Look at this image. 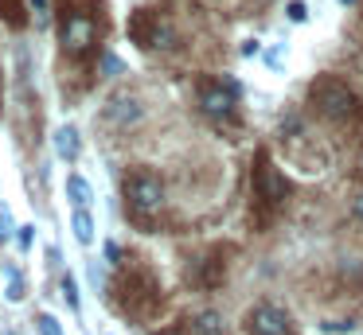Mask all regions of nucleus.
<instances>
[{"mask_svg": "<svg viewBox=\"0 0 363 335\" xmlns=\"http://www.w3.org/2000/svg\"><path fill=\"white\" fill-rule=\"evenodd\" d=\"M308 101L316 106V113L328 117V121H352L355 113H359V98H355V90L344 82V78H316L313 90H308Z\"/></svg>", "mask_w": 363, "mask_h": 335, "instance_id": "nucleus-1", "label": "nucleus"}, {"mask_svg": "<svg viewBox=\"0 0 363 335\" xmlns=\"http://www.w3.org/2000/svg\"><path fill=\"white\" fill-rule=\"evenodd\" d=\"M125 199L133 203L137 215H157L160 207H164V183H160L157 171H133V176L125 179Z\"/></svg>", "mask_w": 363, "mask_h": 335, "instance_id": "nucleus-2", "label": "nucleus"}, {"mask_svg": "<svg viewBox=\"0 0 363 335\" xmlns=\"http://www.w3.org/2000/svg\"><path fill=\"white\" fill-rule=\"evenodd\" d=\"M238 86L235 82H203L199 86V106H203L207 117H215V121H227L230 113H235L238 106Z\"/></svg>", "mask_w": 363, "mask_h": 335, "instance_id": "nucleus-3", "label": "nucleus"}, {"mask_svg": "<svg viewBox=\"0 0 363 335\" xmlns=\"http://www.w3.org/2000/svg\"><path fill=\"white\" fill-rule=\"evenodd\" d=\"M250 331L254 335H293V319L281 304L262 300V304H254V312H250Z\"/></svg>", "mask_w": 363, "mask_h": 335, "instance_id": "nucleus-4", "label": "nucleus"}, {"mask_svg": "<svg viewBox=\"0 0 363 335\" xmlns=\"http://www.w3.org/2000/svg\"><path fill=\"white\" fill-rule=\"evenodd\" d=\"M141 113H145V106L137 101V93H129V90L110 93V98H106V109H102V117H106L110 125H118V129L137 125V121H141Z\"/></svg>", "mask_w": 363, "mask_h": 335, "instance_id": "nucleus-5", "label": "nucleus"}, {"mask_svg": "<svg viewBox=\"0 0 363 335\" xmlns=\"http://www.w3.org/2000/svg\"><path fill=\"white\" fill-rule=\"evenodd\" d=\"M129 31H133L137 47H168V43H172V31H168V23L157 20L152 12H137L133 23H129Z\"/></svg>", "mask_w": 363, "mask_h": 335, "instance_id": "nucleus-6", "label": "nucleus"}, {"mask_svg": "<svg viewBox=\"0 0 363 335\" xmlns=\"http://www.w3.org/2000/svg\"><path fill=\"white\" fill-rule=\"evenodd\" d=\"M63 43H67V51H86L90 43H94V20H90L86 12H71L67 16V23H63Z\"/></svg>", "mask_w": 363, "mask_h": 335, "instance_id": "nucleus-7", "label": "nucleus"}, {"mask_svg": "<svg viewBox=\"0 0 363 335\" xmlns=\"http://www.w3.org/2000/svg\"><path fill=\"white\" fill-rule=\"evenodd\" d=\"M258 183H262V195H269V199H285V195H289V183L281 179V171H277L274 164H262Z\"/></svg>", "mask_w": 363, "mask_h": 335, "instance_id": "nucleus-8", "label": "nucleus"}, {"mask_svg": "<svg viewBox=\"0 0 363 335\" xmlns=\"http://www.w3.org/2000/svg\"><path fill=\"white\" fill-rule=\"evenodd\" d=\"M71 230H74V238H79V246H90V242L98 238V234H94V215H90V207H74Z\"/></svg>", "mask_w": 363, "mask_h": 335, "instance_id": "nucleus-9", "label": "nucleus"}, {"mask_svg": "<svg viewBox=\"0 0 363 335\" xmlns=\"http://www.w3.org/2000/svg\"><path fill=\"white\" fill-rule=\"evenodd\" d=\"M51 144H55V152L63 156V160H74V156H79V132H74L71 125H59Z\"/></svg>", "mask_w": 363, "mask_h": 335, "instance_id": "nucleus-10", "label": "nucleus"}, {"mask_svg": "<svg viewBox=\"0 0 363 335\" xmlns=\"http://www.w3.org/2000/svg\"><path fill=\"white\" fill-rule=\"evenodd\" d=\"M67 195H71L74 207H90V203H94V187L82 176H67Z\"/></svg>", "mask_w": 363, "mask_h": 335, "instance_id": "nucleus-11", "label": "nucleus"}, {"mask_svg": "<svg viewBox=\"0 0 363 335\" xmlns=\"http://www.w3.org/2000/svg\"><path fill=\"white\" fill-rule=\"evenodd\" d=\"M191 335H223L219 312H199V316L191 319Z\"/></svg>", "mask_w": 363, "mask_h": 335, "instance_id": "nucleus-12", "label": "nucleus"}, {"mask_svg": "<svg viewBox=\"0 0 363 335\" xmlns=\"http://www.w3.org/2000/svg\"><path fill=\"white\" fill-rule=\"evenodd\" d=\"M0 16L9 23H24V4L20 0H0Z\"/></svg>", "mask_w": 363, "mask_h": 335, "instance_id": "nucleus-13", "label": "nucleus"}, {"mask_svg": "<svg viewBox=\"0 0 363 335\" xmlns=\"http://www.w3.org/2000/svg\"><path fill=\"white\" fill-rule=\"evenodd\" d=\"M98 67H102V74H106V78H113V74H121V70H125V67H121V59H118L113 51H106Z\"/></svg>", "mask_w": 363, "mask_h": 335, "instance_id": "nucleus-14", "label": "nucleus"}, {"mask_svg": "<svg viewBox=\"0 0 363 335\" xmlns=\"http://www.w3.org/2000/svg\"><path fill=\"white\" fill-rule=\"evenodd\" d=\"M35 327H40V335H63V327H59V319L51 316V312H43V316L35 319Z\"/></svg>", "mask_w": 363, "mask_h": 335, "instance_id": "nucleus-15", "label": "nucleus"}, {"mask_svg": "<svg viewBox=\"0 0 363 335\" xmlns=\"http://www.w3.org/2000/svg\"><path fill=\"white\" fill-rule=\"evenodd\" d=\"M285 16H289L293 23H305V20H308V4H305V0H289V8H285Z\"/></svg>", "mask_w": 363, "mask_h": 335, "instance_id": "nucleus-16", "label": "nucleus"}, {"mask_svg": "<svg viewBox=\"0 0 363 335\" xmlns=\"http://www.w3.org/2000/svg\"><path fill=\"white\" fill-rule=\"evenodd\" d=\"M262 59H266V67H269V70H281V67H285V43H277L274 51H266Z\"/></svg>", "mask_w": 363, "mask_h": 335, "instance_id": "nucleus-17", "label": "nucleus"}, {"mask_svg": "<svg viewBox=\"0 0 363 335\" xmlns=\"http://www.w3.org/2000/svg\"><path fill=\"white\" fill-rule=\"evenodd\" d=\"M63 296H67V304H71L74 312H82V304H79V285H74V277H63Z\"/></svg>", "mask_w": 363, "mask_h": 335, "instance_id": "nucleus-18", "label": "nucleus"}, {"mask_svg": "<svg viewBox=\"0 0 363 335\" xmlns=\"http://www.w3.org/2000/svg\"><path fill=\"white\" fill-rule=\"evenodd\" d=\"M16 238H20V249H32V242H35V226H32V222H24Z\"/></svg>", "mask_w": 363, "mask_h": 335, "instance_id": "nucleus-19", "label": "nucleus"}, {"mask_svg": "<svg viewBox=\"0 0 363 335\" xmlns=\"http://www.w3.org/2000/svg\"><path fill=\"white\" fill-rule=\"evenodd\" d=\"M4 296H9L12 304H16V300H24V280H20V277H12V285H9V293H4Z\"/></svg>", "mask_w": 363, "mask_h": 335, "instance_id": "nucleus-20", "label": "nucleus"}, {"mask_svg": "<svg viewBox=\"0 0 363 335\" xmlns=\"http://www.w3.org/2000/svg\"><path fill=\"white\" fill-rule=\"evenodd\" d=\"M16 230V226H12V218H9V210L0 207V238H9V234Z\"/></svg>", "mask_w": 363, "mask_h": 335, "instance_id": "nucleus-21", "label": "nucleus"}, {"mask_svg": "<svg viewBox=\"0 0 363 335\" xmlns=\"http://www.w3.org/2000/svg\"><path fill=\"white\" fill-rule=\"evenodd\" d=\"M118 257H121V246H113V242H106V261H110V265H118Z\"/></svg>", "mask_w": 363, "mask_h": 335, "instance_id": "nucleus-22", "label": "nucleus"}, {"mask_svg": "<svg viewBox=\"0 0 363 335\" xmlns=\"http://www.w3.org/2000/svg\"><path fill=\"white\" fill-rule=\"evenodd\" d=\"M355 215H359V218H363V191H359V195H355Z\"/></svg>", "mask_w": 363, "mask_h": 335, "instance_id": "nucleus-23", "label": "nucleus"}, {"mask_svg": "<svg viewBox=\"0 0 363 335\" xmlns=\"http://www.w3.org/2000/svg\"><path fill=\"white\" fill-rule=\"evenodd\" d=\"M32 8H35V12H43V8H48V0H32Z\"/></svg>", "mask_w": 363, "mask_h": 335, "instance_id": "nucleus-24", "label": "nucleus"}, {"mask_svg": "<svg viewBox=\"0 0 363 335\" xmlns=\"http://www.w3.org/2000/svg\"><path fill=\"white\" fill-rule=\"evenodd\" d=\"M344 4H352V0H344Z\"/></svg>", "mask_w": 363, "mask_h": 335, "instance_id": "nucleus-25", "label": "nucleus"}, {"mask_svg": "<svg viewBox=\"0 0 363 335\" xmlns=\"http://www.w3.org/2000/svg\"><path fill=\"white\" fill-rule=\"evenodd\" d=\"M0 242H4V238H0Z\"/></svg>", "mask_w": 363, "mask_h": 335, "instance_id": "nucleus-26", "label": "nucleus"}]
</instances>
